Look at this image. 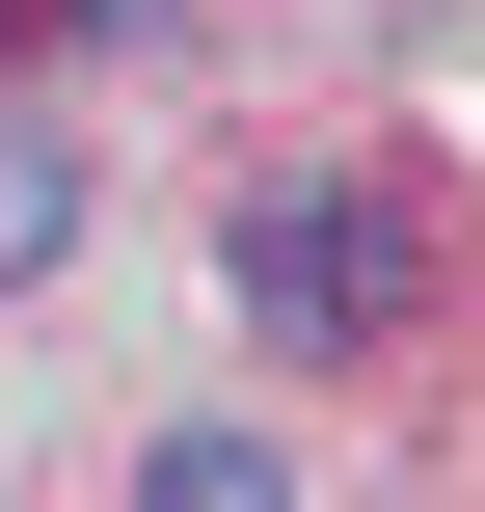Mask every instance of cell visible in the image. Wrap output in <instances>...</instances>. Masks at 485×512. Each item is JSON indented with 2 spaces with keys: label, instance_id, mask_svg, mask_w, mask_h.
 I'll use <instances>...</instances> for the list:
<instances>
[{
  "label": "cell",
  "instance_id": "1",
  "mask_svg": "<svg viewBox=\"0 0 485 512\" xmlns=\"http://www.w3.org/2000/svg\"><path fill=\"white\" fill-rule=\"evenodd\" d=\"M243 297H270L297 351H378V324L432 297V216H405L378 162H270V189H243Z\"/></svg>",
  "mask_w": 485,
  "mask_h": 512
},
{
  "label": "cell",
  "instance_id": "2",
  "mask_svg": "<svg viewBox=\"0 0 485 512\" xmlns=\"http://www.w3.org/2000/svg\"><path fill=\"white\" fill-rule=\"evenodd\" d=\"M135 512H297V459H270V432H162V459H135Z\"/></svg>",
  "mask_w": 485,
  "mask_h": 512
},
{
  "label": "cell",
  "instance_id": "3",
  "mask_svg": "<svg viewBox=\"0 0 485 512\" xmlns=\"http://www.w3.org/2000/svg\"><path fill=\"white\" fill-rule=\"evenodd\" d=\"M54 243H81V162H54V135H27V108H0V297H27V270H54Z\"/></svg>",
  "mask_w": 485,
  "mask_h": 512
},
{
  "label": "cell",
  "instance_id": "4",
  "mask_svg": "<svg viewBox=\"0 0 485 512\" xmlns=\"http://www.w3.org/2000/svg\"><path fill=\"white\" fill-rule=\"evenodd\" d=\"M0 27H162V0H0Z\"/></svg>",
  "mask_w": 485,
  "mask_h": 512
}]
</instances>
